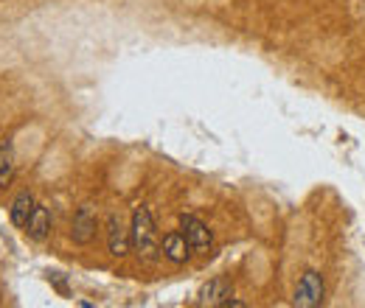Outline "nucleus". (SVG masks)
<instances>
[{"label":"nucleus","mask_w":365,"mask_h":308,"mask_svg":"<svg viewBox=\"0 0 365 308\" xmlns=\"http://www.w3.org/2000/svg\"><path fill=\"white\" fill-rule=\"evenodd\" d=\"M130 238H133V250L143 261H155L160 255V238H158V230H155V221L149 208L138 205L133 211V224H130Z\"/></svg>","instance_id":"1"},{"label":"nucleus","mask_w":365,"mask_h":308,"mask_svg":"<svg viewBox=\"0 0 365 308\" xmlns=\"http://www.w3.org/2000/svg\"><path fill=\"white\" fill-rule=\"evenodd\" d=\"M160 253H163V258H169L172 264H185V261L191 258V244H188V238L182 235V230H172V233L163 235Z\"/></svg>","instance_id":"6"},{"label":"nucleus","mask_w":365,"mask_h":308,"mask_svg":"<svg viewBox=\"0 0 365 308\" xmlns=\"http://www.w3.org/2000/svg\"><path fill=\"white\" fill-rule=\"evenodd\" d=\"M180 230H182V235L188 238L191 250H200V253L211 250L214 235H211V230H208V224H205V221H200L197 216L182 213V216H180Z\"/></svg>","instance_id":"5"},{"label":"nucleus","mask_w":365,"mask_h":308,"mask_svg":"<svg viewBox=\"0 0 365 308\" xmlns=\"http://www.w3.org/2000/svg\"><path fill=\"white\" fill-rule=\"evenodd\" d=\"M107 250H110L113 258H124L133 250L130 230L124 227V221H121L118 213H110L107 216Z\"/></svg>","instance_id":"4"},{"label":"nucleus","mask_w":365,"mask_h":308,"mask_svg":"<svg viewBox=\"0 0 365 308\" xmlns=\"http://www.w3.org/2000/svg\"><path fill=\"white\" fill-rule=\"evenodd\" d=\"M14 179V152L9 143H0V188Z\"/></svg>","instance_id":"10"},{"label":"nucleus","mask_w":365,"mask_h":308,"mask_svg":"<svg viewBox=\"0 0 365 308\" xmlns=\"http://www.w3.org/2000/svg\"><path fill=\"white\" fill-rule=\"evenodd\" d=\"M23 230H26V235H29L31 241H43L48 233H51V213H48V208L37 205L34 213H31V219L26 221Z\"/></svg>","instance_id":"8"},{"label":"nucleus","mask_w":365,"mask_h":308,"mask_svg":"<svg viewBox=\"0 0 365 308\" xmlns=\"http://www.w3.org/2000/svg\"><path fill=\"white\" fill-rule=\"evenodd\" d=\"M242 306H245L242 300H230V297L225 300V303H222V308H242Z\"/></svg>","instance_id":"11"},{"label":"nucleus","mask_w":365,"mask_h":308,"mask_svg":"<svg viewBox=\"0 0 365 308\" xmlns=\"http://www.w3.org/2000/svg\"><path fill=\"white\" fill-rule=\"evenodd\" d=\"M230 297V283L225 277H214L202 292H200V306H222Z\"/></svg>","instance_id":"7"},{"label":"nucleus","mask_w":365,"mask_h":308,"mask_svg":"<svg viewBox=\"0 0 365 308\" xmlns=\"http://www.w3.org/2000/svg\"><path fill=\"white\" fill-rule=\"evenodd\" d=\"M326 297V283H323V275L315 269H307L298 280V289L292 294V303L298 308H315L323 303Z\"/></svg>","instance_id":"2"},{"label":"nucleus","mask_w":365,"mask_h":308,"mask_svg":"<svg viewBox=\"0 0 365 308\" xmlns=\"http://www.w3.org/2000/svg\"><path fill=\"white\" fill-rule=\"evenodd\" d=\"M96 230H98V213L93 205H79L76 213H73V221H71V238L73 244L79 247H88L93 238H96Z\"/></svg>","instance_id":"3"},{"label":"nucleus","mask_w":365,"mask_h":308,"mask_svg":"<svg viewBox=\"0 0 365 308\" xmlns=\"http://www.w3.org/2000/svg\"><path fill=\"white\" fill-rule=\"evenodd\" d=\"M34 208H37V202H34V196H31L29 191L17 193V199L11 202V211H9V216H11V224H14V227H26V221L31 219Z\"/></svg>","instance_id":"9"}]
</instances>
